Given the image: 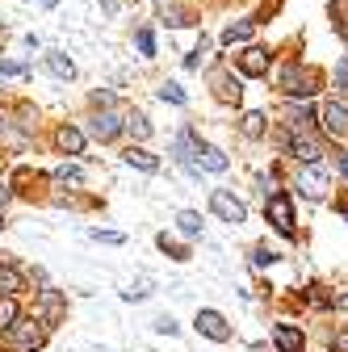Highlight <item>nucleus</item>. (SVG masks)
Instances as JSON below:
<instances>
[{
    "mask_svg": "<svg viewBox=\"0 0 348 352\" xmlns=\"http://www.w3.org/2000/svg\"><path fill=\"white\" fill-rule=\"evenodd\" d=\"M89 235H93L97 243H122V235H118V231H89Z\"/></svg>",
    "mask_w": 348,
    "mask_h": 352,
    "instance_id": "2f4dec72",
    "label": "nucleus"
},
{
    "mask_svg": "<svg viewBox=\"0 0 348 352\" xmlns=\"http://www.w3.org/2000/svg\"><path fill=\"white\" fill-rule=\"evenodd\" d=\"M214 88H219V101H227V105H239V97H243V88H239L235 76H219Z\"/></svg>",
    "mask_w": 348,
    "mask_h": 352,
    "instance_id": "6ab92c4d",
    "label": "nucleus"
},
{
    "mask_svg": "<svg viewBox=\"0 0 348 352\" xmlns=\"http://www.w3.org/2000/svg\"><path fill=\"white\" fill-rule=\"evenodd\" d=\"M340 172H344V181H348V151L340 155Z\"/></svg>",
    "mask_w": 348,
    "mask_h": 352,
    "instance_id": "58836bf2",
    "label": "nucleus"
},
{
    "mask_svg": "<svg viewBox=\"0 0 348 352\" xmlns=\"http://www.w3.org/2000/svg\"><path fill=\"white\" fill-rule=\"evenodd\" d=\"M93 105H97V109H113V93H105V88H97V93H93Z\"/></svg>",
    "mask_w": 348,
    "mask_h": 352,
    "instance_id": "c756f323",
    "label": "nucleus"
},
{
    "mask_svg": "<svg viewBox=\"0 0 348 352\" xmlns=\"http://www.w3.org/2000/svg\"><path fill=\"white\" fill-rule=\"evenodd\" d=\"M281 88L290 97H311V93H319V72H302V63H290L281 76Z\"/></svg>",
    "mask_w": 348,
    "mask_h": 352,
    "instance_id": "20e7f679",
    "label": "nucleus"
},
{
    "mask_svg": "<svg viewBox=\"0 0 348 352\" xmlns=\"http://www.w3.org/2000/svg\"><path fill=\"white\" fill-rule=\"evenodd\" d=\"M252 260L260 264V269H265V264H273V260H277V252H273V248H265V243H260V248L252 252Z\"/></svg>",
    "mask_w": 348,
    "mask_h": 352,
    "instance_id": "cd10ccee",
    "label": "nucleus"
},
{
    "mask_svg": "<svg viewBox=\"0 0 348 352\" xmlns=\"http://www.w3.org/2000/svg\"><path fill=\"white\" fill-rule=\"evenodd\" d=\"M47 67H51V76H59V80H72V76H76V63L67 59V51H51V55H47Z\"/></svg>",
    "mask_w": 348,
    "mask_h": 352,
    "instance_id": "412c9836",
    "label": "nucleus"
},
{
    "mask_svg": "<svg viewBox=\"0 0 348 352\" xmlns=\"http://www.w3.org/2000/svg\"><path fill=\"white\" fill-rule=\"evenodd\" d=\"M126 164H130V168H139V172H147V176L160 172V160H155L147 147H130V151H126Z\"/></svg>",
    "mask_w": 348,
    "mask_h": 352,
    "instance_id": "f3484780",
    "label": "nucleus"
},
{
    "mask_svg": "<svg viewBox=\"0 0 348 352\" xmlns=\"http://www.w3.org/2000/svg\"><path fill=\"white\" fill-rule=\"evenodd\" d=\"M193 160H197V168H206V172H227V168H231V160H227L219 147H214V143H202V139H197V155H193Z\"/></svg>",
    "mask_w": 348,
    "mask_h": 352,
    "instance_id": "9b49d317",
    "label": "nucleus"
},
{
    "mask_svg": "<svg viewBox=\"0 0 348 352\" xmlns=\"http://www.w3.org/2000/svg\"><path fill=\"white\" fill-rule=\"evenodd\" d=\"M160 97H164L168 105H185V88H181V84H164Z\"/></svg>",
    "mask_w": 348,
    "mask_h": 352,
    "instance_id": "393cba45",
    "label": "nucleus"
},
{
    "mask_svg": "<svg viewBox=\"0 0 348 352\" xmlns=\"http://www.w3.org/2000/svg\"><path fill=\"white\" fill-rule=\"evenodd\" d=\"M0 231H5V210H0Z\"/></svg>",
    "mask_w": 348,
    "mask_h": 352,
    "instance_id": "a19ab883",
    "label": "nucleus"
},
{
    "mask_svg": "<svg viewBox=\"0 0 348 352\" xmlns=\"http://www.w3.org/2000/svg\"><path fill=\"white\" fill-rule=\"evenodd\" d=\"M135 42H139V51H143V55H151V51H155V38H151V30H139V38H135Z\"/></svg>",
    "mask_w": 348,
    "mask_h": 352,
    "instance_id": "c85d7f7f",
    "label": "nucleus"
},
{
    "mask_svg": "<svg viewBox=\"0 0 348 352\" xmlns=\"http://www.w3.org/2000/svg\"><path fill=\"white\" fill-rule=\"evenodd\" d=\"M55 181H76V185H80V181H84V172H80V168H59V172H55Z\"/></svg>",
    "mask_w": 348,
    "mask_h": 352,
    "instance_id": "7c9ffc66",
    "label": "nucleus"
},
{
    "mask_svg": "<svg viewBox=\"0 0 348 352\" xmlns=\"http://www.w3.org/2000/svg\"><path fill=\"white\" fill-rule=\"evenodd\" d=\"M160 17H164V25H189L193 21V13L185 9V5H177V0H164V5H160Z\"/></svg>",
    "mask_w": 348,
    "mask_h": 352,
    "instance_id": "2eb2a0df",
    "label": "nucleus"
},
{
    "mask_svg": "<svg viewBox=\"0 0 348 352\" xmlns=\"http://www.w3.org/2000/svg\"><path fill=\"white\" fill-rule=\"evenodd\" d=\"M30 5H47V9H51V5H55V0H30Z\"/></svg>",
    "mask_w": 348,
    "mask_h": 352,
    "instance_id": "ea45409f",
    "label": "nucleus"
},
{
    "mask_svg": "<svg viewBox=\"0 0 348 352\" xmlns=\"http://www.w3.org/2000/svg\"><path fill=\"white\" fill-rule=\"evenodd\" d=\"M5 139H17V135H13V126H9V118L0 113V143H5Z\"/></svg>",
    "mask_w": 348,
    "mask_h": 352,
    "instance_id": "f704fd0d",
    "label": "nucleus"
},
{
    "mask_svg": "<svg viewBox=\"0 0 348 352\" xmlns=\"http://www.w3.org/2000/svg\"><path fill=\"white\" fill-rule=\"evenodd\" d=\"M290 155L298 160V164H315L323 151H319V143H311V139H302V135H294L290 139Z\"/></svg>",
    "mask_w": 348,
    "mask_h": 352,
    "instance_id": "4468645a",
    "label": "nucleus"
},
{
    "mask_svg": "<svg viewBox=\"0 0 348 352\" xmlns=\"http://www.w3.org/2000/svg\"><path fill=\"white\" fill-rule=\"evenodd\" d=\"M89 130H93V139H101V143H113V139L122 135V118H118L113 109H101V113L93 118V126H89Z\"/></svg>",
    "mask_w": 348,
    "mask_h": 352,
    "instance_id": "9d476101",
    "label": "nucleus"
},
{
    "mask_svg": "<svg viewBox=\"0 0 348 352\" xmlns=\"http://www.w3.org/2000/svg\"><path fill=\"white\" fill-rule=\"evenodd\" d=\"M177 231H181L185 239H197V235H202V214H197V210H181V214H177Z\"/></svg>",
    "mask_w": 348,
    "mask_h": 352,
    "instance_id": "aec40b11",
    "label": "nucleus"
},
{
    "mask_svg": "<svg viewBox=\"0 0 348 352\" xmlns=\"http://www.w3.org/2000/svg\"><path fill=\"white\" fill-rule=\"evenodd\" d=\"M202 51H206V42H202V47H197V51H193L189 59H185V67H202Z\"/></svg>",
    "mask_w": 348,
    "mask_h": 352,
    "instance_id": "c9c22d12",
    "label": "nucleus"
},
{
    "mask_svg": "<svg viewBox=\"0 0 348 352\" xmlns=\"http://www.w3.org/2000/svg\"><path fill=\"white\" fill-rule=\"evenodd\" d=\"M9 197H13V189H9V185H0V210H5V201H9Z\"/></svg>",
    "mask_w": 348,
    "mask_h": 352,
    "instance_id": "4c0bfd02",
    "label": "nucleus"
},
{
    "mask_svg": "<svg viewBox=\"0 0 348 352\" xmlns=\"http://www.w3.org/2000/svg\"><path fill=\"white\" fill-rule=\"evenodd\" d=\"M336 352H348V331H340V336H336Z\"/></svg>",
    "mask_w": 348,
    "mask_h": 352,
    "instance_id": "e433bc0d",
    "label": "nucleus"
},
{
    "mask_svg": "<svg viewBox=\"0 0 348 352\" xmlns=\"http://www.w3.org/2000/svg\"><path fill=\"white\" fill-rule=\"evenodd\" d=\"M298 189L307 193L311 201H319V197L327 193V172H323V168H315V164H307V168H298Z\"/></svg>",
    "mask_w": 348,
    "mask_h": 352,
    "instance_id": "6e6552de",
    "label": "nucleus"
},
{
    "mask_svg": "<svg viewBox=\"0 0 348 352\" xmlns=\"http://www.w3.org/2000/svg\"><path fill=\"white\" fill-rule=\"evenodd\" d=\"M265 214H269V223H273L285 239H294V201H290V193H269Z\"/></svg>",
    "mask_w": 348,
    "mask_h": 352,
    "instance_id": "7ed1b4c3",
    "label": "nucleus"
},
{
    "mask_svg": "<svg viewBox=\"0 0 348 352\" xmlns=\"http://www.w3.org/2000/svg\"><path fill=\"white\" fill-rule=\"evenodd\" d=\"M34 311H38V319L47 323V327H59L67 319V298L59 289H51V285H42L38 298H34Z\"/></svg>",
    "mask_w": 348,
    "mask_h": 352,
    "instance_id": "f03ea898",
    "label": "nucleus"
},
{
    "mask_svg": "<svg viewBox=\"0 0 348 352\" xmlns=\"http://www.w3.org/2000/svg\"><path fill=\"white\" fill-rule=\"evenodd\" d=\"M17 289H25V277L9 264H0V294H17Z\"/></svg>",
    "mask_w": 348,
    "mask_h": 352,
    "instance_id": "4be33fe9",
    "label": "nucleus"
},
{
    "mask_svg": "<svg viewBox=\"0 0 348 352\" xmlns=\"http://www.w3.org/2000/svg\"><path fill=\"white\" fill-rule=\"evenodd\" d=\"M42 344H47V323L42 319H17L9 327V348L13 352H38Z\"/></svg>",
    "mask_w": 348,
    "mask_h": 352,
    "instance_id": "f257e3e1",
    "label": "nucleus"
},
{
    "mask_svg": "<svg viewBox=\"0 0 348 352\" xmlns=\"http://www.w3.org/2000/svg\"><path fill=\"white\" fill-rule=\"evenodd\" d=\"M21 319V306H17V298L13 294H5L0 298V336H9V327Z\"/></svg>",
    "mask_w": 348,
    "mask_h": 352,
    "instance_id": "a211bd4d",
    "label": "nucleus"
},
{
    "mask_svg": "<svg viewBox=\"0 0 348 352\" xmlns=\"http://www.w3.org/2000/svg\"><path fill=\"white\" fill-rule=\"evenodd\" d=\"M273 344H277V352H302V331L294 327V323H277L273 327Z\"/></svg>",
    "mask_w": 348,
    "mask_h": 352,
    "instance_id": "f8f14e48",
    "label": "nucleus"
},
{
    "mask_svg": "<svg viewBox=\"0 0 348 352\" xmlns=\"http://www.w3.org/2000/svg\"><path fill=\"white\" fill-rule=\"evenodd\" d=\"M155 331H164V336H177V323H172L168 315H160V319H155Z\"/></svg>",
    "mask_w": 348,
    "mask_h": 352,
    "instance_id": "473e14b6",
    "label": "nucleus"
},
{
    "mask_svg": "<svg viewBox=\"0 0 348 352\" xmlns=\"http://www.w3.org/2000/svg\"><path fill=\"white\" fill-rule=\"evenodd\" d=\"M155 243H160V248H164V252H168V256H172V260H189V252H185V248H181V243H172V239H168V235H160V239H155Z\"/></svg>",
    "mask_w": 348,
    "mask_h": 352,
    "instance_id": "a878e982",
    "label": "nucleus"
},
{
    "mask_svg": "<svg viewBox=\"0 0 348 352\" xmlns=\"http://www.w3.org/2000/svg\"><path fill=\"white\" fill-rule=\"evenodd\" d=\"M55 143H59L63 155H80V151H84V130H76V126H59Z\"/></svg>",
    "mask_w": 348,
    "mask_h": 352,
    "instance_id": "ddd939ff",
    "label": "nucleus"
},
{
    "mask_svg": "<svg viewBox=\"0 0 348 352\" xmlns=\"http://www.w3.org/2000/svg\"><path fill=\"white\" fill-rule=\"evenodd\" d=\"M210 210L223 218V223H231V227H239L243 218H248V206L235 197V193H227V189H214L210 193Z\"/></svg>",
    "mask_w": 348,
    "mask_h": 352,
    "instance_id": "39448f33",
    "label": "nucleus"
},
{
    "mask_svg": "<svg viewBox=\"0 0 348 352\" xmlns=\"http://www.w3.org/2000/svg\"><path fill=\"white\" fill-rule=\"evenodd\" d=\"M193 327H197L206 340H214V344H227V340H231V323H227L219 311H210V306H202V311H197Z\"/></svg>",
    "mask_w": 348,
    "mask_h": 352,
    "instance_id": "423d86ee",
    "label": "nucleus"
},
{
    "mask_svg": "<svg viewBox=\"0 0 348 352\" xmlns=\"http://www.w3.org/2000/svg\"><path fill=\"white\" fill-rule=\"evenodd\" d=\"M269 63H273V55H269L265 47H248V51L239 55V72H243V76H269Z\"/></svg>",
    "mask_w": 348,
    "mask_h": 352,
    "instance_id": "1a4fd4ad",
    "label": "nucleus"
},
{
    "mask_svg": "<svg viewBox=\"0 0 348 352\" xmlns=\"http://www.w3.org/2000/svg\"><path fill=\"white\" fill-rule=\"evenodd\" d=\"M239 130H243V135L248 139H260V135H265V113H243V122H239Z\"/></svg>",
    "mask_w": 348,
    "mask_h": 352,
    "instance_id": "5701e85b",
    "label": "nucleus"
},
{
    "mask_svg": "<svg viewBox=\"0 0 348 352\" xmlns=\"http://www.w3.org/2000/svg\"><path fill=\"white\" fill-rule=\"evenodd\" d=\"M147 294H151V289H147V281H139V285H130V289H122V298H126V302H143Z\"/></svg>",
    "mask_w": 348,
    "mask_h": 352,
    "instance_id": "bb28decb",
    "label": "nucleus"
},
{
    "mask_svg": "<svg viewBox=\"0 0 348 352\" xmlns=\"http://www.w3.org/2000/svg\"><path fill=\"white\" fill-rule=\"evenodd\" d=\"M248 38H252V21H235V25L223 30V42H227V47H235V42H248Z\"/></svg>",
    "mask_w": 348,
    "mask_h": 352,
    "instance_id": "b1692460",
    "label": "nucleus"
},
{
    "mask_svg": "<svg viewBox=\"0 0 348 352\" xmlns=\"http://www.w3.org/2000/svg\"><path fill=\"white\" fill-rule=\"evenodd\" d=\"M319 126H323V135H327V139L348 135V109H344L340 101H327V105H323V113H319Z\"/></svg>",
    "mask_w": 348,
    "mask_h": 352,
    "instance_id": "0eeeda50",
    "label": "nucleus"
},
{
    "mask_svg": "<svg viewBox=\"0 0 348 352\" xmlns=\"http://www.w3.org/2000/svg\"><path fill=\"white\" fill-rule=\"evenodd\" d=\"M122 130H126V135H130V139H135V143H143V139L151 135V122H147V113H139V109H135V113H126V122H122Z\"/></svg>",
    "mask_w": 348,
    "mask_h": 352,
    "instance_id": "dca6fc26",
    "label": "nucleus"
},
{
    "mask_svg": "<svg viewBox=\"0 0 348 352\" xmlns=\"http://www.w3.org/2000/svg\"><path fill=\"white\" fill-rule=\"evenodd\" d=\"M0 76H25V63H0Z\"/></svg>",
    "mask_w": 348,
    "mask_h": 352,
    "instance_id": "72a5a7b5",
    "label": "nucleus"
}]
</instances>
